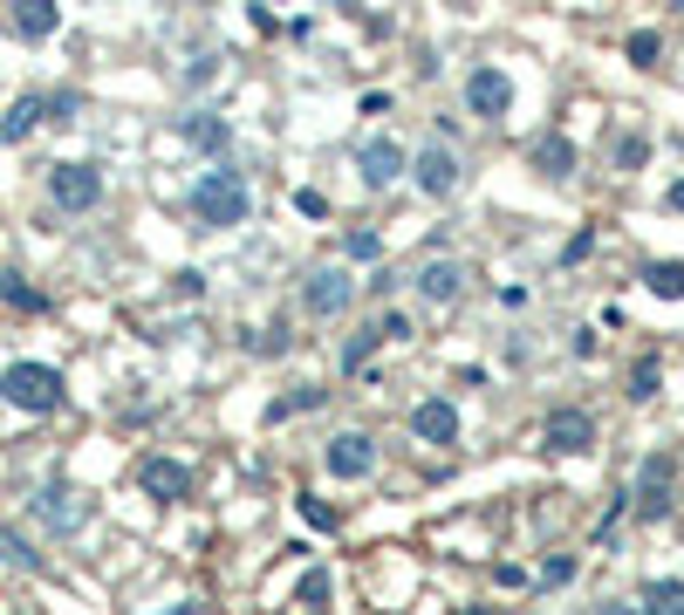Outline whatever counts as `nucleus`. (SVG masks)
I'll return each instance as SVG.
<instances>
[{
	"label": "nucleus",
	"instance_id": "31",
	"mask_svg": "<svg viewBox=\"0 0 684 615\" xmlns=\"http://www.w3.org/2000/svg\"><path fill=\"white\" fill-rule=\"evenodd\" d=\"M48 102V123H69L75 110H83V96H75V89H56V96H41Z\"/></svg>",
	"mask_w": 684,
	"mask_h": 615
},
{
	"label": "nucleus",
	"instance_id": "28",
	"mask_svg": "<svg viewBox=\"0 0 684 615\" xmlns=\"http://www.w3.org/2000/svg\"><path fill=\"white\" fill-rule=\"evenodd\" d=\"M376 342H384V336H376V328L363 322V328H357V336H349V342H343V370H363V363H370V349H376Z\"/></svg>",
	"mask_w": 684,
	"mask_h": 615
},
{
	"label": "nucleus",
	"instance_id": "25",
	"mask_svg": "<svg viewBox=\"0 0 684 615\" xmlns=\"http://www.w3.org/2000/svg\"><path fill=\"white\" fill-rule=\"evenodd\" d=\"M623 56L637 69H657V56H664V41H657V28H629L623 35Z\"/></svg>",
	"mask_w": 684,
	"mask_h": 615
},
{
	"label": "nucleus",
	"instance_id": "20",
	"mask_svg": "<svg viewBox=\"0 0 684 615\" xmlns=\"http://www.w3.org/2000/svg\"><path fill=\"white\" fill-rule=\"evenodd\" d=\"M644 288L657 301H684V261H650L644 267Z\"/></svg>",
	"mask_w": 684,
	"mask_h": 615
},
{
	"label": "nucleus",
	"instance_id": "6",
	"mask_svg": "<svg viewBox=\"0 0 684 615\" xmlns=\"http://www.w3.org/2000/svg\"><path fill=\"white\" fill-rule=\"evenodd\" d=\"M322 466H328V479L357 485V479L376 472V438H370V431H336V438L322 445Z\"/></svg>",
	"mask_w": 684,
	"mask_h": 615
},
{
	"label": "nucleus",
	"instance_id": "16",
	"mask_svg": "<svg viewBox=\"0 0 684 615\" xmlns=\"http://www.w3.org/2000/svg\"><path fill=\"white\" fill-rule=\"evenodd\" d=\"M179 137H185L192 150H206V158H226V144H233V123H226L219 110H192V117H179Z\"/></svg>",
	"mask_w": 684,
	"mask_h": 615
},
{
	"label": "nucleus",
	"instance_id": "12",
	"mask_svg": "<svg viewBox=\"0 0 684 615\" xmlns=\"http://www.w3.org/2000/svg\"><path fill=\"white\" fill-rule=\"evenodd\" d=\"M404 171L418 178V192H424V198H452V192H459V158H452L445 144H424Z\"/></svg>",
	"mask_w": 684,
	"mask_h": 615
},
{
	"label": "nucleus",
	"instance_id": "10",
	"mask_svg": "<svg viewBox=\"0 0 684 615\" xmlns=\"http://www.w3.org/2000/svg\"><path fill=\"white\" fill-rule=\"evenodd\" d=\"M671 485H677V458L671 451H650L637 466V493H629V506L644 512V520H657V512H671Z\"/></svg>",
	"mask_w": 684,
	"mask_h": 615
},
{
	"label": "nucleus",
	"instance_id": "32",
	"mask_svg": "<svg viewBox=\"0 0 684 615\" xmlns=\"http://www.w3.org/2000/svg\"><path fill=\"white\" fill-rule=\"evenodd\" d=\"M0 294H8L14 308H48V294H35V288H21L14 274H0Z\"/></svg>",
	"mask_w": 684,
	"mask_h": 615
},
{
	"label": "nucleus",
	"instance_id": "8",
	"mask_svg": "<svg viewBox=\"0 0 684 615\" xmlns=\"http://www.w3.org/2000/svg\"><path fill=\"white\" fill-rule=\"evenodd\" d=\"M466 110H472L479 123H500L506 110H514V75L493 69V62H479V69L466 75Z\"/></svg>",
	"mask_w": 684,
	"mask_h": 615
},
{
	"label": "nucleus",
	"instance_id": "30",
	"mask_svg": "<svg viewBox=\"0 0 684 615\" xmlns=\"http://www.w3.org/2000/svg\"><path fill=\"white\" fill-rule=\"evenodd\" d=\"M575 568H581L575 554H554V560H541V588H568V581H575Z\"/></svg>",
	"mask_w": 684,
	"mask_h": 615
},
{
	"label": "nucleus",
	"instance_id": "29",
	"mask_svg": "<svg viewBox=\"0 0 684 615\" xmlns=\"http://www.w3.org/2000/svg\"><path fill=\"white\" fill-rule=\"evenodd\" d=\"M644 165H650V144H644L637 131H623V137H616V171H644Z\"/></svg>",
	"mask_w": 684,
	"mask_h": 615
},
{
	"label": "nucleus",
	"instance_id": "1",
	"mask_svg": "<svg viewBox=\"0 0 684 615\" xmlns=\"http://www.w3.org/2000/svg\"><path fill=\"white\" fill-rule=\"evenodd\" d=\"M247 213H253V185H247L240 171H226V165L199 171V185H192V219L206 226V233H233V226H247Z\"/></svg>",
	"mask_w": 684,
	"mask_h": 615
},
{
	"label": "nucleus",
	"instance_id": "14",
	"mask_svg": "<svg viewBox=\"0 0 684 615\" xmlns=\"http://www.w3.org/2000/svg\"><path fill=\"white\" fill-rule=\"evenodd\" d=\"M411 438L418 445H459V403H452V397L411 403Z\"/></svg>",
	"mask_w": 684,
	"mask_h": 615
},
{
	"label": "nucleus",
	"instance_id": "15",
	"mask_svg": "<svg viewBox=\"0 0 684 615\" xmlns=\"http://www.w3.org/2000/svg\"><path fill=\"white\" fill-rule=\"evenodd\" d=\"M8 28L21 41H48L62 28V8H56V0H8Z\"/></svg>",
	"mask_w": 684,
	"mask_h": 615
},
{
	"label": "nucleus",
	"instance_id": "18",
	"mask_svg": "<svg viewBox=\"0 0 684 615\" xmlns=\"http://www.w3.org/2000/svg\"><path fill=\"white\" fill-rule=\"evenodd\" d=\"M657 390H664V363H657V349H644L637 363H629V383H623V397H629V403H650Z\"/></svg>",
	"mask_w": 684,
	"mask_h": 615
},
{
	"label": "nucleus",
	"instance_id": "19",
	"mask_svg": "<svg viewBox=\"0 0 684 615\" xmlns=\"http://www.w3.org/2000/svg\"><path fill=\"white\" fill-rule=\"evenodd\" d=\"M535 171H541V178H575V144H568L562 131H548V137L535 144Z\"/></svg>",
	"mask_w": 684,
	"mask_h": 615
},
{
	"label": "nucleus",
	"instance_id": "4",
	"mask_svg": "<svg viewBox=\"0 0 684 615\" xmlns=\"http://www.w3.org/2000/svg\"><path fill=\"white\" fill-rule=\"evenodd\" d=\"M349 301H357V280H349V267H315L309 280H301V308H309L315 322L349 315Z\"/></svg>",
	"mask_w": 684,
	"mask_h": 615
},
{
	"label": "nucleus",
	"instance_id": "34",
	"mask_svg": "<svg viewBox=\"0 0 684 615\" xmlns=\"http://www.w3.org/2000/svg\"><path fill=\"white\" fill-rule=\"evenodd\" d=\"M343 253H349V261H376V253H384V240H376V233H349Z\"/></svg>",
	"mask_w": 684,
	"mask_h": 615
},
{
	"label": "nucleus",
	"instance_id": "13",
	"mask_svg": "<svg viewBox=\"0 0 684 615\" xmlns=\"http://www.w3.org/2000/svg\"><path fill=\"white\" fill-rule=\"evenodd\" d=\"M466 280H472V274H466V261H452V253H432V261L418 267V294L432 301V308H452V301L466 294Z\"/></svg>",
	"mask_w": 684,
	"mask_h": 615
},
{
	"label": "nucleus",
	"instance_id": "27",
	"mask_svg": "<svg viewBox=\"0 0 684 615\" xmlns=\"http://www.w3.org/2000/svg\"><path fill=\"white\" fill-rule=\"evenodd\" d=\"M376 336H384V342H411L418 336V328H411V315H404V308H376Z\"/></svg>",
	"mask_w": 684,
	"mask_h": 615
},
{
	"label": "nucleus",
	"instance_id": "24",
	"mask_svg": "<svg viewBox=\"0 0 684 615\" xmlns=\"http://www.w3.org/2000/svg\"><path fill=\"white\" fill-rule=\"evenodd\" d=\"M0 560H8V568H14V575H41V554H35L28 541H21V533H14V527H0Z\"/></svg>",
	"mask_w": 684,
	"mask_h": 615
},
{
	"label": "nucleus",
	"instance_id": "33",
	"mask_svg": "<svg viewBox=\"0 0 684 615\" xmlns=\"http://www.w3.org/2000/svg\"><path fill=\"white\" fill-rule=\"evenodd\" d=\"M295 213H301V219H328V198H322L315 185H301V192H295Z\"/></svg>",
	"mask_w": 684,
	"mask_h": 615
},
{
	"label": "nucleus",
	"instance_id": "2",
	"mask_svg": "<svg viewBox=\"0 0 684 615\" xmlns=\"http://www.w3.org/2000/svg\"><path fill=\"white\" fill-rule=\"evenodd\" d=\"M0 397H8L14 410H28V418H56V410L69 403V383L56 363H8L0 370Z\"/></svg>",
	"mask_w": 684,
	"mask_h": 615
},
{
	"label": "nucleus",
	"instance_id": "38",
	"mask_svg": "<svg viewBox=\"0 0 684 615\" xmlns=\"http://www.w3.org/2000/svg\"><path fill=\"white\" fill-rule=\"evenodd\" d=\"M664 205H671V213H684V178H677V185L664 192Z\"/></svg>",
	"mask_w": 684,
	"mask_h": 615
},
{
	"label": "nucleus",
	"instance_id": "39",
	"mask_svg": "<svg viewBox=\"0 0 684 615\" xmlns=\"http://www.w3.org/2000/svg\"><path fill=\"white\" fill-rule=\"evenodd\" d=\"M459 8H472V0H459Z\"/></svg>",
	"mask_w": 684,
	"mask_h": 615
},
{
	"label": "nucleus",
	"instance_id": "26",
	"mask_svg": "<svg viewBox=\"0 0 684 615\" xmlns=\"http://www.w3.org/2000/svg\"><path fill=\"white\" fill-rule=\"evenodd\" d=\"M295 512H301V520H309L315 533H336V527H343V512L328 506V499H315V493H301V499H295Z\"/></svg>",
	"mask_w": 684,
	"mask_h": 615
},
{
	"label": "nucleus",
	"instance_id": "21",
	"mask_svg": "<svg viewBox=\"0 0 684 615\" xmlns=\"http://www.w3.org/2000/svg\"><path fill=\"white\" fill-rule=\"evenodd\" d=\"M328 390H322V383H301V390H288V397H274L267 403V424H288V418H301V410H315Z\"/></svg>",
	"mask_w": 684,
	"mask_h": 615
},
{
	"label": "nucleus",
	"instance_id": "22",
	"mask_svg": "<svg viewBox=\"0 0 684 615\" xmlns=\"http://www.w3.org/2000/svg\"><path fill=\"white\" fill-rule=\"evenodd\" d=\"M295 602H301V608H328V602H336V575H328V568H301Z\"/></svg>",
	"mask_w": 684,
	"mask_h": 615
},
{
	"label": "nucleus",
	"instance_id": "36",
	"mask_svg": "<svg viewBox=\"0 0 684 615\" xmlns=\"http://www.w3.org/2000/svg\"><path fill=\"white\" fill-rule=\"evenodd\" d=\"M199 288H206V274H199V267H185V274H171V294H179V301H192Z\"/></svg>",
	"mask_w": 684,
	"mask_h": 615
},
{
	"label": "nucleus",
	"instance_id": "37",
	"mask_svg": "<svg viewBox=\"0 0 684 615\" xmlns=\"http://www.w3.org/2000/svg\"><path fill=\"white\" fill-rule=\"evenodd\" d=\"M253 349H267V355H281V349H288V322H274V328H267V336H261V342H253Z\"/></svg>",
	"mask_w": 684,
	"mask_h": 615
},
{
	"label": "nucleus",
	"instance_id": "7",
	"mask_svg": "<svg viewBox=\"0 0 684 615\" xmlns=\"http://www.w3.org/2000/svg\"><path fill=\"white\" fill-rule=\"evenodd\" d=\"M404 165H411V150H404L391 131H384V137H363V144H357V178H363L370 192H391L397 178H404Z\"/></svg>",
	"mask_w": 684,
	"mask_h": 615
},
{
	"label": "nucleus",
	"instance_id": "3",
	"mask_svg": "<svg viewBox=\"0 0 684 615\" xmlns=\"http://www.w3.org/2000/svg\"><path fill=\"white\" fill-rule=\"evenodd\" d=\"M48 205L56 213H96L104 205V171L69 158V165H48Z\"/></svg>",
	"mask_w": 684,
	"mask_h": 615
},
{
	"label": "nucleus",
	"instance_id": "11",
	"mask_svg": "<svg viewBox=\"0 0 684 615\" xmlns=\"http://www.w3.org/2000/svg\"><path fill=\"white\" fill-rule=\"evenodd\" d=\"M137 485H144V493L151 499H158V506H185L192 499V466H185V458H144V466H137Z\"/></svg>",
	"mask_w": 684,
	"mask_h": 615
},
{
	"label": "nucleus",
	"instance_id": "5",
	"mask_svg": "<svg viewBox=\"0 0 684 615\" xmlns=\"http://www.w3.org/2000/svg\"><path fill=\"white\" fill-rule=\"evenodd\" d=\"M541 445H548L554 458H581V451L596 445V418H589L581 403H562V410H548V418H541Z\"/></svg>",
	"mask_w": 684,
	"mask_h": 615
},
{
	"label": "nucleus",
	"instance_id": "17",
	"mask_svg": "<svg viewBox=\"0 0 684 615\" xmlns=\"http://www.w3.org/2000/svg\"><path fill=\"white\" fill-rule=\"evenodd\" d=\"M35 123H48V102L41 96H14V110L0 117V144H28Z\"/></svg>",
	"mask_w": 684,
	"mask_h": 615
},
{
	"label": "nucleus",
	"instance_id": "23",
	"mask_svg": "<svg viewBox=\"0 0 684 615\" xmlns=\"http://www.w3.org/2000/svg\"><path fill=\"white\" fill-rule=\"evenodd\" d=\"M637 602H644V608L677 615V608H684V581H677V575H657V581H644V588H637Z\"/></svg>",
	"mask_w": 684,
	"mask_h": 615
},
{
	"label": "nucleus",
	"instance_id": "9",
	"mask_svg": "<svg viewBox=\"0 0 684 615\" xmlns=\"http://www.w3.org/2000/svg\"><path fill=\"white\" fill-rule=\"evenodd\" d=\"M89 512H96V506L75 493V485H41V493H35V520H41L48 533H62V541L89 527Z\"/></svg>",
	"mask_w": 684,
	"mask_h": 615
},
{
	"label": "nucleus",
	"instance_id": "35",
	"mask_svg": "<svg viewBox=\"0 0 684 615\" xmlns=\"http://www.w3.org/2000/svg\"><path fill=\"white\" fill-rule=\"evenodd\" d=\"M589 253H596V226H581V233H575V240L562 246V261L575 267V261H589Z\"/></svg>",
	"mask_w": 684,
	"mask_h": 615
}]
</instances>
